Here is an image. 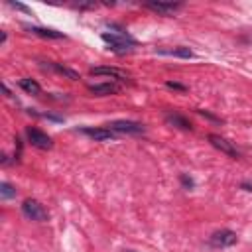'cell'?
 <instances>
[{
  "label": "cell",
  "instance_id": "1",
  "mask_svg": "<svg viewBox=\"0 0 252 252\" xmlns=\"http://www.w3.org/2000/svg\"><path fill=\"white\" fill-rule=\"evenodd\" d=\"M108 30H114V32H102L100 33V39L102 41H106L110 47L108 49H112L114 53H118V55H124V53H130L136 45H138V41L124 30V28H120V26H116V24H108Z\"/></svg>",
  "mask_w": 252,
  "mask_h": 252
},
{
  "label": "cell",
  "instance_id": "2",
  "mask_svg": "<svg viewBox=\"0 0 252 252\" xmlns=\"http://www.w3.org/2000/svg\"><path fill=\"white\" fill-rule=\"evenodd\" d=\"M22 213H24V217H28L32 220H37V222H43L49 217L47 211H45V207L39 201H35V199H26L22 203Z\"/></svg>",
  "mask_w": 252,
  "mask_h": 252
},
{
  "label": "cell",
  "instance_id": "3",
  "mask_svg": "<svg viewBox=\"0 0 252 252\" xmlns=\"http://www.w3.org/2000/svg\"><path fill=\"white\" fill-rule=\"evenodd\" d=\"M106 128H110L116 134H144L146 128L140 122L134 120H112L110 124H106Z\"/></svg>",
  "mask_w": 252,
  "mask_h": 252
},
{
  "label": "cell",
  "instance_id": "4",
  "mask_svg": "<svg viewBox=\"0 0 252 252\" xmlns=\"http://www.w3.org/2000/svg\"><path fill=\"white\" fill-rule=\"evenodd\" d=\"M236 232L228 230V228H222V230H217L209 236V246L213 248H226V246H232L236 244Z\"/></svg>",
  "mask_w": 252,
  "mask_h": 252
},
{
  "label": "cell",
  "instance_id": "5",
  "mask_svg": "<svg viewBox=\"0 0 252 252\" xmlns=\"http://www.w3.org/2000/svg\"><path fill=\"white\" fill-rule=\"evenodd\" d=\"M26 136H28L30 144L35 146V148H39V150H51V146H53V140H51L45 132H41L39 128L28 126V128H26Z\"/></svg>",
  "mask_w": 252,
  "mask_h": 252
},
{
  "label": "cell",
  "instance_id": "6",
  "mask_svg": "<svg viewBox=\"0 0 252 252\" xmlns=\"http://www.w3.org/2000/svg\"><path fill=\"white\" fill-rule=\"evenodd\" d=\"M209 142H211L213 148H217L219 152H222V154H226V156H230V158H234V159L240 156V152L234 148V144L228 142L226 138H222L220 134H209Z\"/></svg>",
  "mask_w": 252,
  "mask_h": 252
},
{
  "label": "cell",
  "instance_id": "7",
  "mask_svg": "<svg viewBox=\"0 0 252 252\" xmlns=\"http://www.w3.org/2000/svg\"><path fill=\"white\" fill-rule=\"evenodd\" d=\"M85 136H89V138H93V140H96V142H106V140H114L116 138V132H112L110 128H106V126H85V128H79Z\"/></svg>",
  "mask_w": 252,
  "mask_h": 252
},
{
  "label": "cell",
  "instance_id": "8",
  "mask_svg": "<svg viewBox=\"0 0 252 252\" xmlns=\"http://www.w3.org/2000/svg\"><path fill=\"white\" fill-rule=\"evenodd\" d=\"M91 75H104V77H110V79H114V81H128L130 79V75L126 73V71H122V69H118V67H106V65H102V67H93L91 69Z\"/></svg>",
  "mask_w": 252,
  "mask_h": 252
},
{
  "label": "cell",
  "instance_id": "9",
  "mask_svg": "<svg viewBox=\"0 0 252 252\" xmlns=\"http://www.w3.org/2000/svg\"><path fill=\"white\" fill-rule=\"evenodd\" d=\"M144 6H146V8H150L152 12H158V14L169 16V14H175V12L181 8V2H146Z\"/></svg>",
  "mask_w": 252,
  "mask_h": 252
},
{
  "label": "cell",
  "instance_id": "10",
  "mask_svg": "<svg viewBox=\"0 0 252 252\" xmlns=\"http://www.w3.org/2000/svg\"><path fill=\"white\" fill-rule=\"evenodd\" d=\"M89 91L96 96H108V94L120 93V85H116V83H96V85H89Z\"/></svg>",
  "mask_w": 252,
  "mask_h": 252
},
{
  "label": "cell",
  "instance_id": "11",
  "mask_svg": "<svg viewBox=\"0 0 252 252\" xmlns=\"http://www.w3.org/2000/svg\"><path fill=\"white\" fill-rule=\"evenodd\" d=\"M26 30H30L33 35H39V37H47V39H63V32H57V30H51V28H39V26H26Z\"/></svg>",
  "mask_w": 252,
  "mask_h": 252
},
{
  "label": "cell",
  "instance_id": "12",
  "mask_svg": "<svg viewBox=\"0 0 252 252\" xmlns=\"http://www.w3.org/2000/svg\"><path fill=\"white\" fill-rule=\"evenodd\" d=\"M43 67H47V69H53L55 73H59V75H63V77H67V79H71V81H79V79H81L77 71H73V69H69V67H65V65H61V63H53V61H45V63H43Z\"/></svg>",
  "mask_w": 252,
  "mask_h": 252
},
{
  "label": "cell",
  "instance_id": "13",
  "mask_svg": "<svg viewBox=\"0 0 252 252\" xmlns=\"http://www.w3.org/2000/svg\"><path fill=\"white\" fill-rule=\"evenodd\" d=\"M165 122H167L169 126H175V128H181V130H193L191 122H189L185 116L177 114V112H169V114H165Z\"/></svg>",
  "mask_w": 252,
  "mask_h": 252
},
{
  "label": "cell",
  "instance_id": "14",
  "mask_svg": "<svg viewBox=\"0 0 252 252\" xmlns=\"http://www.w3.org/2000/svg\"><path fill=\"white\" fill-rule=\"evenodd\" d=\"M159 55H173V57H193V51L189 47H173V49H156Z\"/></svg>",
  "mask_w": 252,
  "mask_h": 252
},
{
  "label": "cell",
  "instance_id": "15",
  "mask_svg": "<svg viewBox=\"0 0 252 252\" xmlns=\"http://www.w3.org/2000/svg\"><path fill=\"white\" fill-rule=\"evenodd\" d=\"M20 89L26 91L28 94H39L41 93V87L33 79H20Z\"/></svg>",
  "mask_w": 252,
  "mask_h": 252
},
{
  "label": "cell",
  "instance_id": "16",
  "mask_svg": "<svg viewBox=\"0 0 252 252\" xmlns=\"http://www.w3.org/2000/svg\"><path fill=\"white\" fill-rule=\"evenodd\" d=\"M0 195H2V199H12V197H16V189L10 183L2 181L0 183Z\"/></svg>",
  "mask_w": 252,
  "mask_h": 252
},
{
  "label": "cell",
  "instance_id": "17",
  "mask_svg": "<svg viewBox=\"0 0 252 252\" xmlns=\"http://www.w3.org/2000/svg\"><path fill=\"white\" fill-rule=\"evenodd\" d=\"M179 179H181V183H183V187H185V189H193L195 181H193V179H191L187 173H181V175H179Z\"/></svg>",
  "mask_w": 252,
  "mask_h": 252
},
{
  "label": "cell",
  "instance_id": "18",
  "mask_svg": "<svg viewBox=\"0 0 252 252\" xmlns=\"http://www.w3.org/2000/svg\"><path fill=\"white\" fill-rule=\"evenodd\" d=\"M165 87H167V89H173V91H187V87L181 85V83H177V81H167Z\"/></svg>",
  "mask_w": 252,
  "mask_h": 252
},
{
  "label": "cell",
  "instance_id": "19",
  "mask_svg": "<svg viewBox=\"0 0 252 252\" xmlns=\"http://www.w3.org/2000/svg\"><path fill=\"white\" fill-rule=\"evenodd\" d=\"M10 6H12V8H16V10H22V12H26V14H32V10H30L28 6L20 4V2H10Z\"/></svg>",
  "mask_w": 252,
  "mask_h": 252
},
{
  "label": "cell",
  "instance_id": "20",
  "mask_svg": "<svg viewBox=\"0 0 252 252\" xmlns=\"http://www.w3.org/2000/svg\"><path fill=\"white\" fill-rule=\"evenodd\" d=\"M197 112H199V114H203V116H207V118H211V120H217V122L220 120L219 116H215V114H211V112H207V110H201V108H199Z\"/></svg>",
  "mask_w": 252,
  "mask_h": 252
},
{
  "label": "cell",
  "instance_id": "21",
  "mask_svg": "<svg viewBox=\"0 0 252 252\" xmlns=\"http://www.w3.org/2000/svg\"><path fill=\"white\" fill-rule=\"evenodd\" d=\"M242 189H246V191H252V185H250V183H242Z\"/></svg>",
  "mask_w": 252,
  "mask_h": 252
},
{
  "label": "cell",
  "instance_id": "22",
  "mask_svg": "<svg viewBox=\"0 0 252 252\" xmlns=\"http://www.w3.org/2000/svg\"><path fill=\"white\" fill-rule=\"evenodd\" d=\"M124 252H136V250H124Z\"/></svg>",
  "mask_w": 252,
  "mask_h": 252
}]
</instances>
